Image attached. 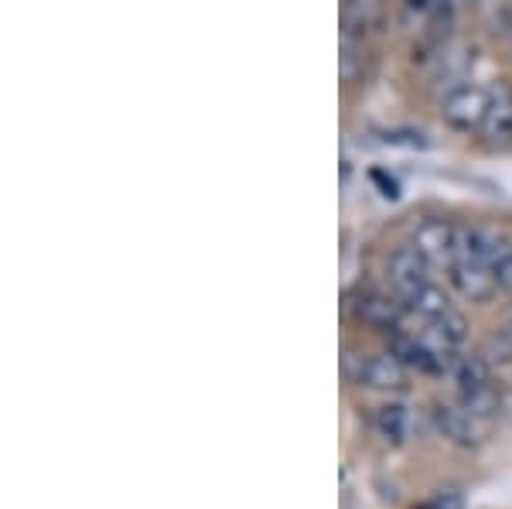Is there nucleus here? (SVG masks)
<instances>
[{"mask_svg":"<svg viewBox=\"0 0 512 509\" xmlns=\"http://www.w3.org/2000/svg\"><path fill=\"white\" fill-rule=\"evenodd\" d=\"M489 96L492 89L461 82V86H454L441 96V120L451 130H461V134H482L485 113H489Z\"/></svg>","mask_w":512,"mask_h":509,"instance_id":"obj_2","label":"nucleus"},{"mask_svg":"<svg viewBox=\"0 0 512 509\" xmlns=\"http://www.w3.org/2000/svg\"><path fill=\"white\" fill-rule=\"evenodd\" d=\"M482 137H489L492 144L512 141V86H506V82L492 86L489 113H485V123H482Z\"/></svg>","mask_w":512,"mask_h":509,"instance_id":"obj_10","label":"nucleus"},{"mask_svg":"<svg viewBox=\"0 0 512 509\" xmlns=\"http://www.w3.org/2000/svg\"><path fill=\"white\" fill-rule=\"evenodd\" d=\"M386 277H390L393 291L400 294L403 301H410V298H417L427 284H431V264H427V257L417 250L414 243H407L390 257V264H386Z\"/></svg>","mask_w":512,"mask_h":509,"instance_id":"obj_5","label":"nucleus"},{"mask_svg":"<svg viewBox=\"0 0 512 509\" xmlns=\"http://www.w3.org/2000/svg\"><path fill=\"white\" fill-rule=\"evenodd\" d=\"M420 509H465V496H461V489H441L434 492L431 503H424Z\"/></svg>","mask_w":512,"mask_h":509,"instance_id":"obj_14","label":"nucleus"},{"mask_svg":"<svg viewBox=\"0 0 512 509\" xmlns=\"http://www.w3.org/2000/svg\"><path fill=\"white\" fill-rule=\"evenodd\" d=\"M451 376H454V383H458V393L475 390V387H482V383H492V363L482 352H465V356L454 359Z\"/></svg>","mask_w":512,"mask_h":509,"instance_id":"obj_12","label":"nucleus"},{"mask_svg":"<svg viewBox=\"0 0 512 509\" xmlns=\"http://www.w3.org/2000/svg\"><path fill=\"white\" fill-rule=\"evenodd\" d=\"M386 14V0H342V38L366 41L373 38Z\"/></svg>","mask_w":512,"mask_h":509,"instance_id":"obj_9","label":"nucleus"},{"mask_svg":"<svg viewBox=\"0 0 512 509\" xmlns=\"http://www.w3.org/2000/svg\"><path fill=\"white\" fill-rule=\"evenodd\" d=\"M352 318L366 328H376V332H393V328L403 325L407 318V301L396 291H359V298L349 301Z\"/></svg>","mask_w":512,"mask_h":509,"instance_id":"obj_3","label":"nucleus"},{"mask_svg":"<svg viewBox=\"0 0 512 509\" xmlns=\"http://www.w3.org/2000/svg\"><path fill=\"white\" fill-rule=\"evenodd\" d=\"M458 236H461V226L451 223V219H424L410 243L424 253L431 267L451 270L454 257H458Z\"/></svg>","mask_w":512,"mask_h":509,"instance_id":"obj_6","label":"nucleus"},{"mask_svg":"<svg viewBox=\"0 0 512 509\" xmlns=\"http://www.w3.org/2000/svg\"><path fill=\"white\" fill-rule=\"evenodd\" d=\"M437 4H444V7H448V11L458 14L461 7H465V4H472V0H437Z\"/></svg>","mask_w":512,"mask_h":509,"instance_id":"obj_16","label":"nucleus"},{"mask_svg":"<svg viewBox=\"0 0 512 509\" xmlns=\"http://www.w3.org/2000/svg\"><path fill=\"white\" fill-rule=\"evenodd\" d=\"M431 417H434V428L461 448L482 445L485 434H489V421L475 417L472 410H465L461 404H437L431 410Z\"/></svg>","mask_w":512,"mask_h":509,"instance_id":"obj_7","label":"nucleus"},{"mask_svg":"<svg viewBox=\"0 0 512 509\" xmlns=\"http://www.w3.org/2000/svg\"><path fill=\"white\" fill-rule=\"evenodd\" d=\"M472 65H475V48L468 45V41H461V38H451L448 45H441L431 55V62H427V72H431L434 89L444 96L448 89L461 86V82H468V72H472Z\"/></svg>","mask_w":512,"mask_h":509,"instance_id":"obj_4","label":"nucleus"},{"mask_svg":"<svg viewBox=\"0 0 512 509\" xmlns=\"http://www.w3.org/2000/svg\"><path fill=\"white\" fill-rule=\"evenodd\" d=\"M506 38H509V52H512V18H509V28H506Z\"/></svg>","mask_w":512,"mask_h":509,"instance_id":"obj_17","label":"nucleus"},{"mask_svg":"<svg viewBox=\"0 0 512 509\" xmlns=\"http://www.w3.org/2000/svg\"><path fill=\"white\" fill-rule=\"evenodd\" d=\"M495 277H499V291L512 298V253H509L506 260H502L499 267H495Z\"/></svg>","mask_w":512,"mask_h":509,"instance_id":"obj_15","label":"nucleus"},{"mask_svg":"<svg viewBox=\"0 0 512 509\" xmlns=\"http://www.w3.org/2000/svg\"><path fill=\"white\" fill-rule=\"evenodd\" d=\"M451 284L458 287V294L465 301H492L499 294V277H495V267L485 264L478 257H461L451 264Z\"/></svg>","mask_w":512,"mask_h":509,"instance_id":"obj_8","label":"nucleus"},{"mask_svg":"<svg viewBox=\"0 0 512 509\" xmlns=\"http://www.w3.org/2000/svg\"><path fill=\"white\" fill-rule=\"evenodd\" d=\"M373 424L383 441L403 445V441L410 438V431H414V414H410V407H403V404H383L376 410Z\"/></svg>","mask_w":512,"mask_h":509,"instance_id":"obj_11","label":"nucleus"},{"mask_svg":"<svg viewBox=\"0 0 512 509\" xmlns=\"http://www.w3.org/2000/svg\"><path fill=\"white\" fill-rule=\"evenodd\" d=\"M478 21L485 24L489 31H506L509 18H512V4L509 0H472Z\"/></svg>","mask_w":512,"mask_h":509,"instance_id":"obj_13","label":"nucleus"},{"mask_svg":"<svg viewBox=\"0 0 512 509\" xmlns=\"http://www.w3.org/2000/svg\"><path fill=\"white\" fill-rule=\"evenodd\" d=\"M342 366H345V373H349V380L362 383V387H369V390H403L407 387V373H410L390 349L386 352H345Z\"/></svg>","mask_w":512,"mask_h":509,"instance_id":"obj_1","label":"nucleus"}]
</instances>
